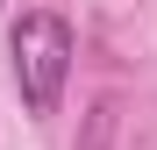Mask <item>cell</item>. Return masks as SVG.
<instances>
[{
    "label": "cell",
    "mask_w": 157,
    "mask_h": 150,
    "mask_svg": "<svg viewBox=\"0 0 157 150\" xmlns=\"http://www.w3.org/2000/svg\"><path fill=\"white\" fill-rule=\"evenodd\" d=\"M14 86H21V107L29 114H57V100H64V79H71V57H78V43H71V21L64 14H50V7H29L14 21Z\"/></svg>",
    "instance_id": "1"
}]
</instances>
